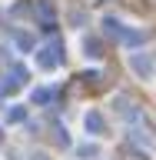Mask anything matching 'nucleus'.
<instances>
[{
	"mask_svg": "<svg viewBox=\"0 0 156 160\" xmlns=\"http://www.w3.org/2000/svg\"><path fill=\"white\" fill-rule=\"evenodd\" d=\"M130 70H133L139 80H153V73H156L153 57H149V53H130Z\"/></svg>",
	"mask_w": 156,
	"mask_h": 160,
	"instance_id": "1",
	"label": "nucleus"
},
{
	"mask_svg": "<svg viewBox=\"0 0 156 160\" xmlns=\"http://www.w3.org/2000/svg\"><path fill=\"white\" fill-rule=\"evenodd\" d=\"M37 63L43 70H57L60 67V47H57V43H53V47H43V50H40V57H37Z\"/></svg>",
	"mask_w": 156,
	"mask_h": 160,
	"instance_id": "2",
	"label": "nucleus"
},
{
	"mask_svg": "<svg viewBox=\"0 0 156 160\" xmlns=\"http://www.w3.org/2000/svg\"><path fill=\"white\" fill-rule=\"evenodd\" d=\"M103 127H106V123H103V113L90 110V113H87V130L93 133V137H97V133H103Z\"/></svg>",
	"mask_w": 156,
	"mask_h": 160,
	"instance_id": "3",
	"label": "nucleus"
},
{
	"mask_svg": "<svg viewBox=\"0 0 156 160\" xmlns=\"http://www.w3.org/2000/svg\"><path fill=\"white\" fill-rule=\"evenodd\" d=\"M116 113L120 117H136V103H133V100H126V97H116Z\"/></svg>",
	"mask_w": 156,
	"mask_h": 160,
	"instance_id": "4",
	"label": "nucleus"
},
{
	"mask_svg": "<svg viewBox=\"0 0 156 160\" xmlns=\"http://www.w3.org/2000/svg\"><path fill=\"white\" fill-rule=\"evenodd\" d=\"M120 40H123L126 47H136V43L146 40V33H139V30H126V33H120Z\"/></svg>",
	"mask_w": 156,
	"mask_h": 160,
	"instance_id": "5",
	"label": "nucleus"
},
{
	"mask_svg": "<svg viewBox=\"0 0 156 160\" xmlns=\"http://www.w3.org/2000/svg\"><path fill=\"white\" fill-rule=\"evenodd\" d=\"M83 50H87V57H93V60L103 57V53H100V40H97V37H87V40H83Z\"/></svg>",
	"mask_w": 156,
	"mask_h": 160,
	"instance_id": "6",
	"label": "nucleus"
},
{
	"mask_svg": "<svg viewBox=\"0 0 156 160\" xmlns=\"http://www.w3.org/2000/svg\"><path fill=\"white\" fill-rule=\"evenodd\" d=\"M77 157H97V147H93V143H80V147H77Z\"/></svg>",
	"mask_w": 156,
	"mask_h": 160,
	"instance_id": "7",
	"label": "nucleus"
},
{
	"mask_svg": "<svg viewBox=\"0 0 156 160\" xmlns=\"http://www.w3.org/2000/svg\"><path fill=\"white\" fill-rule=\"evenodd\" d=\"M23 117H27V110H20V107H13V110L7 113V120H10V123H20Z\"/></svg>",
	"mask_w": 156,
	"mask_h": 160,
	"instance_id": "8",
	"label": "nucleus"
},
{
	"mask_svg": "<svg viewBox=\"0 0 156 160\" xmlns=\"http://www.w3.org/2000/svg\"><path fill=\"white\" fill-rule=\"evenodd\" d=\"M17 47L20 50H30V47H33V37H30V33H20V37H17Z\"/></svg>",
	"mask_w": 156,
	"mask_h": 160,
	"instance_id": "9",
	"label": "nucleus"
},
{
	"mask_svg": "<svg viewBox=\"0 0 156 160\" xmlns=\"http://www.w3.org/2000/svg\"><path fill=\"white\" fill-rule=\"evenodd\" d=\"M40 13H43V17H53L57 10H53V3H47V0H40Z\"/></svg>",
	"mask_w": 156,
	"mask_h": 160,
	"instance_id": "10",
	"label": "nucleus"
},
{
	"mask_svg": "<svg viewBox=\"0 0 156 160\" xmlns=\"http://www.w3.org/2000/svg\"><path fill=\"white\" fill-rule=\"evenodd\" d=\"M13 13H17V17H23V13H30V3H17V7H13Z\"/></svg>",
	"mask_w": 156,
	"mask_h": 160,
	"instance_id": "11",
	"label": "nucleus"
},
{
	"mask_svg": "<svg viewBox=\"0 0 156 160\" xmlns=\"http://www.w3.org/2000/svg\"><path fill=\"white\" fill-rule=\"evenodd\" d=\"M0 143H3V130H0Z\"/></svg>",
	"mask_w": 156,
	"mask_h": 160,
	"instance_id": "12",
	"label": "nucleus"
}]
</instances>
